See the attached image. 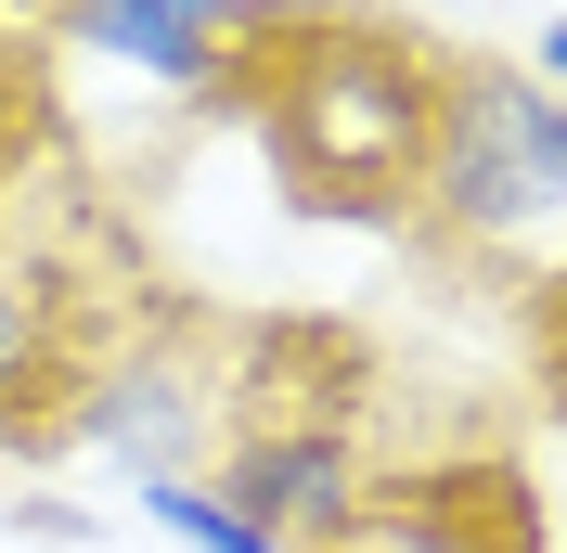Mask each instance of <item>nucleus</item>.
Returning a JSON list of instances; mask_svg holds the SVG:
<instances>
[{
	"mask_svg": "<svg viewBox=\"0 0 567 553\" xmlns=\"http://www.w3.org/2000/svg\"><path fill=\"white\" fill-rule=\"evenodd\" d=\"M258 27H271L258 0H65V39L168 77V91H219L233 77V39H258Z\"/></svg>",
	"mask_w": 567,
	"mask_h": 553,
	"instance_id": "5",
	"label": "nucleus"
},
{
	"mask_svg": "<svg viewBox=\"0 0 567 553\" xmlns=\"http://www.w3.org/2000/svg\"><path fill=\"white\" fill-rule=\"evenodd\" d=\"M413 219L477 244V258H555L567 244V91L542 65H439Z\"/></svg>",
	"mask_w": 567,
	"mask_h": 553,
	"instance_id": "2",
	"label": "nucleus"
},
{
	"mask_svg": "<svg viewBox=\"0 0 567 553\" xmlns=\"http://www.w3.org/2000/svg\"><path fill=\"white\" fill-rule=\"evenodd\" d=\"M542 77H555V91H567V27H542Z\"/></svg>",
	"mask_w": 567,
	"mask_h": 553,
	"instance_id": "8",
	"label": "nucleus"
},
{
	"mask_svg": "<svg viewBox=\"0 0 567 553\" xmlns=\"http://www.w3.org/2000/svg\"><path fill=\"white\" fill-rule=\"evenodd\" d=\"M284 65L246 77L271 168L297 180V207L322 219H400L425 194V129H439V52L349 13H284L271 27Z\"/></svg>",
	"mask_w": 567,
	"mask_h": 553,
	"instance_id": "1",
	"label": "nucleus"
},
{
	"mask_svg": "<svg viewBox=\"0 0 567 553\" xmlns=\"http://www.w3.org/2000/svg\"><path fill=\"white\" fill-rule=\"evenodd\" d=\"M39 399V322H27V296H0V425Z\"/></svg>",
	"mask_w": 567,
	"mask_h": 553,
	"instance_id": "7",
	"label": "nucleus"
},
{
	"mask_svg": "<svg viewBox=\"0 0 567 553\" xmlns=\"http://www.w3.org/2000/svg\"><path fill=\"white\" fill-rule=\"evenodd\" d=\"M207 489H219L246 528H271L284 553H310L322 528L361 515V450H349V425H336V413H284V425H246V438L219 450Z\"/></svg>",
	"mask_w": 567,
	"mask_h": 553,
	"instance_id": "3",
	"label": "nucleus"
},
{
	"mask_svg": "<svg viewBox=\"0 0 567 553\" xmlns=\"http://www.w3.org/2000/svg\"><path fill=\"white\" fill-rule=\"evenodd\" d=\"M142 515L168 528L181 553H284L271 528H246V515H233V502H219L207 477H155V489H142Z\"/></svg>",
	"mask_w": 567,
	"mask_h": 553,
	"instance_id": "6",
	"label": "nucleus"
},
{
	"mask_svg": "<svg viewBox=\"0 0 567 553\" xmlns=\"http://www.w3.org/2000/svg\"><path fill=\"white\" fill-rule=\"evenodd\" d=\"M207 413H219V374L194 361V347H130V361H104V374H91V399H78V438L155 489V477H194Z\"/></svg>",
	"mask_w": 567,
	"mask_h": 553,
	"instance_id": "4",
	"label": "nucleus"
}]
</instances>
